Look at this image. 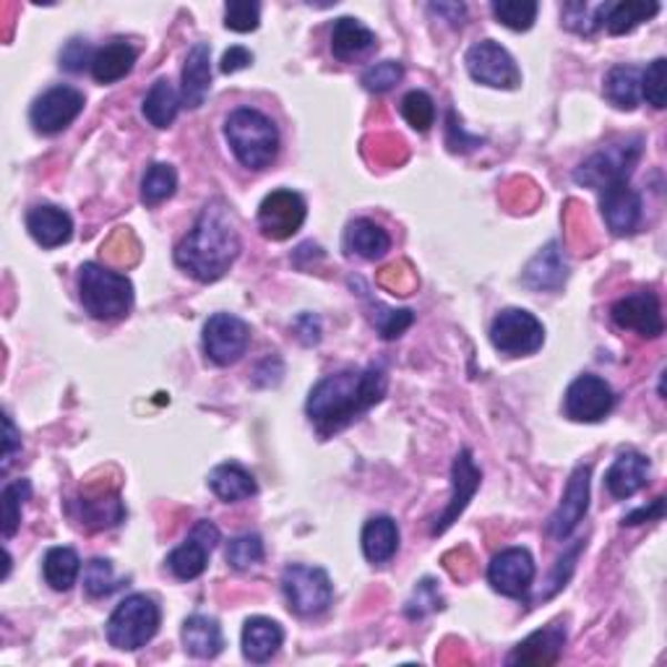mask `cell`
I'll return each instance as SVG.
<instances>
[{
	"label": "cell",
	"instance_id": "1",
	"mask_svg": "<svg viewBox=\"0 0 667 667\" xmlns=\"http://www.w3.org/2000/svg\"><path fill=\"white\" fill-rule=\"evenodd\" d=\"M388 386L386 371L381 365H368L363 371H340L321 378L311 388L305 412L321 436H334L363 417L365 412L384 400Z\"/></svg>",
	"mask_w": 667,
	"mask_h": 667
},
{
	"label": "cell",
	"instance_id": "2",
	"mask_svg": "<svg viewBox=\"0 0 667 667\" xmlns=\"http://www.w3.org/2000/svg\"><path fill=\"white\" fill-rule=\"evenodd\" d=\"M240 253V232L235 216L222 199L201 209L196 224L178 243L175 264L196 282H216L230 272Z\"/></svg>",
	"mask_w": 667,
	"mask_h": 667
},
{
	"label": "cell",
	"instance_id": "3",
	"mask_svg": "<svg viewBox=\"0 0 667 667\" xmlns=\"http://www.w3.org/2000/svg\"><path fill=\"white\" fill-rule=\"evenodd\" d=\"M224 137L238 162L249 170H266L280 154V131L274 120L253 108H240L224 123Z\"/></svg>",
	"mask_w": 667,
	"mask_h": 667
},
{
	"label": "cell",
	"instance_id": "4",
	"mask_svg": "<svg viewBox=\"0 0 667 667\" xmlns=\"http://www.w3.org/2000/svg\"><path fill=\"white\" fill-rule=\"evenodd\" d=\"M79 297L92 319L120 321L133 309V284L108 266L84 264L79 269Z\"/></svg>",
	"mask_w": 667,
	"mask_h": 667
},
{
	"label": "cell",
	"instance_id": "5",
	"mask_svg": "<svg viewBox=\"0 0 667 667\" xmlns=\"http://www.w3.org/2000/svg\"><path fill=\"white\" fill-rule=\"evenodd\" d=\"M162 610L154 597L149 595H131L112 610L108 620V641L110 647L120 651H137L146 647L160 631Z\"/></svg>",
	"mask_w": 667,
	"mask_h": 667
},
{
	"label": "cell",
	"instance_id": "6",
	"mask_svg": "<svg viewBox=\"0 0 667 667\" xmlns=\"http://www.w3.org/2000/svg\"><path fill=\"white\" fill-rule=\"evenodd\" d=\"M644 139L641 137H628L613 144L603 146L595 152L589 160H584L579 168L574 170V180L587 189L605 191L608 185L626 183L631 178V172L641 160Z\"/></svg>",
	"mask_w": 667,
	"mask_h": 667
},
{
	"label": "cell",
	"instance_id": "7",
	"mask_svg": "<svg viewBox=\"0 0 667 667\" xmlns=\"http://www.w3.org/2000/svg\"><path fill=\"white\" fill-rule=\"evenodd\" d=\"M282 592L287 608L300 618L321 616L334 599V584L324 568L305 564H290L284 568Z\"/></svg>",
	"mask_w": 667,
	"mask_h": 667
},
{
	"label": "cell",
	"instance_id": "8",
	"mask_svg": "<svg viewBox=\"0 0 667 667\" xmlns=\"http://www.w3.org/2000/svg\"><path fill=\"white\" fill-rule=\"evenodd\" d=\"M491 342L493 347L508 357L535 355L545 344V326L529 311L506 309L493 319Z\"/></svg>",
	"mask_w": 667,
	"mask_h": 667
},
{
	"label": "cell",
	"instance_id": "9",
	"mask_svg": "<svg viewBox=\"0 0 667 667\" xmlns=\"http://www.w3.org/2000/svg\"><path fill=\"white\" fill-rule=\"evenodd\" d=\"M467 71L477 84L493 89H516L522 84V71L512 52L498 42L483 40L467 50Z\"/></svg>",
	"mask_w": 667,
	"mask_h": 667
},
{
	"label": "cell",
	"instance_id": "10",
	"mask_svg": "<svg viewBox=\"0 0 667 667\" xmlns=\"http://www.w3.org/2000/svg\"><path fill=\"white\" fill-rule=\"evenodd\" d=\"M84 110V94L73 87H52L42 97H37L29 120H32L34 131L42 137H55L63 133Z\"/></svg>",
	"mask_w": 667,
	"mask_h": 667
},
{
	"label": "cell",
	"instance_id": "11",
	"mask_svg": "<svg viewBox=\"0 0 667 667\" xmlns=\"http://www.w3.org/2000/svg\"><path fill=\"white\" fill-rule=\"evenodd\" d=\"M305 216H309L305 199L290 189H280V191H272L264 201H261L259 230L264 238L280 243V240H290L300 228H303Z\"/></svg>",
	"mask_w": 667,
	"mask_h": 667
},
{
	"label": "cell",
	"instance_id": "12",
	"mask_svg": "<svg viewBox=\"0 0 667 667\" xmlns=\"http://www.w3.org/2000/svg\"><path fill=\"white\" fill-rule=\"evenodd\" d=\"M251 344V326L232 313H214L204 324V352L214 365H232Z\"/></svg>",
	"mask_w": 667,
	"mask_h": 667
},
{
	"label": "cell",
	"instance_id": "13",
	"mask_svg": "<svg viewBox=\"0 0 667 667\" xmlns=\"http://www.w3.org/2000/svg\"><path fill=\"white\" fill-rule=\"evenodd\" d=\"M616 407V392L605 378L579 376L572 381L564 396V412L574 423H599Z\"/></svg>",
	"mask_w": 667,
	"mask_h": 667
},
{
	"label": "cell",
	"instance_id": "14",
	"mask_svg": "<svg viewBox=\"0 0 667 667\" xmlns=\"http://www.w3.org/2000/svg\"><path fill=\"white\" fill-rule=\"evenodd\" d=\"M610 316L618 329L639 334L644 340H657L665 332L663 305H659V297L651 290H639L620 297L610 309Z\"/></svg>",
	"mask_w": 667,
	"mask_h": 667
},
{
	"label": "cell",
	"instance_id": "15",
	"mask_svg": "<svg viewBox=\"0 0 667 667\" xmlns=\"http://www.w3.org/2000/svg\"><path fill=\"white\" fill-rule=\"evenodd\" d=\"M216 543H220V529H216V524L209 519L196 522V527L183 539V545H178L168 556V568L180 582L199 579V576L206 572L209 556H212Z\"/></svg>",
	"mask_w": 667,
	"mask_h": 667
},
{
	"label": "cell",
	"instance_id": "16",
	"mask_svg": "<svg viewBox=\"0 0 667 667\" xmlns=\"http://www.w3.org/2000/svg\"><path fill=\"white\" fill-rule=\"evenodd\" d=\"M535 582V558L527 548L501 550L488 566V584L498 595L519 599L529 592Z\"/></svg>",
	"mask_w": 667,
	"mask_h": 667
},
{
	"label": "cell",
	"instance_id": "17",
	"mask_svg": "<svg viewBox=\"0 0 667 667\" xmlns=\"http://www.w3.org/2000/svg\"><path fill=\"white\" fill-rule=\"evenodd\" d=\"M589 464H579L568 477L566 493L560 504L548 519V535L553 539H566L572 532L579 527L584 516L589 512Z\"/></svg>",
	"mask_w": 667,
	"mask_h": 667
},
{
	"label": "cell",
	"instance_id": "18",
	"mask_svg": "<svg viewBox=\"0 0 667 667\" xmlns=\"http://www.w3.org/2000/svg\"><path fill=\"white\" fill-rule=\"evenodd\" d=\"M479 479H483V472L472 459L469 448H462L456 454L454 467H452V501H448L446 512L438 516L436 524H433V535H444V532L452 527V524L459 519L464 514V508L469 506V501L475 498V493L479 488Z\"/></svg>",
	"mask_w": 667,
	"mask_h": 667
},
{
	"label": "cell",
	"instance_id": "19",
	"mask_svg": "<svg viewBox=\"0 0 667 667\" xmlns=\"http://www.w3.org/2000/svg\"><path fill=\"white\" fill-rule=\"evenodd\" d=\"M599 209L613 235H631L641 222V196L628 185V180L599 191Z\"/></svg>",
	"mask_w": 667,
	"mask_h": 667
},
{
	"label": "cell",
	"instance_id": "20",
	"mask_svg": "<svg viewBox=\"0 0 667 667\" xmlns=\"http://www.w3.org/2000/svg\"><path fill=\"white\" fill-rule=\"evenodd\" d=\"M568 631L564 620L539 628L529 634L522 644H516L512 655L506 657L508 665H556L564 655Z\"/></svg>",
	"mask_w": 667,
	"mask_h": 667
},
{
	"label": "cell",
	"instance_id": "21",
	"mask_svg": "<svg viewBox=\"0 0 667 667\" xmlns=\"http://www.w3.org/2000/svg\"><path fill=\"white\" fill-rule=\"evenodd\" d=\"M71 512L81 527L92 532L112 529L118 527L120 522H125V504L115 491L84 493V496L73 501Z\"/></svg>",
	"mask_w": 667,
	"mask_h": 667
},
{
	"label": "cell",
	"instance_id": "22",
	"mask_svg": "<svg viewBox=\"0 0 667 667\" xmlns=\"http://www.w3.org/2000/svg\"><path fill=\"white\" fill-rule=\"evenodd\" d=\"M209 89H212V48L206 42H196L185 55L180 102L183 108L199 110L206 102Z\"/></svg>",
	"mask_w": 667,
	"mask_h": 667
},
{
	"label": "cell",
	"instance_id": "23",
	"mask_svg": "<svg viewBox=\"0 0 667 667\" xmlns=\"http://www.w3.org/2000/svg\"><path fill=\"white\" fill-rule=\"evenodd\" d=\"M649 475H651V464L647 456L636 452H624L610 464L608 475H605V485H608V493L613 498L626 501L636 496L641 488H647Z\"/></svg>",
	"mask_w": 667,
	"mask_h": 667
},
{
	"label": "cell",
	"instance_id": "24",
	"mask_svg": "<svg viewBox=\"0 0 667 667\" xmlns=\"http://www.w3.org/2000/svg\"><path fill=\"white\" fill-rule=\"evenodd\" d=\"M27 230L29 235L34 238L37 245H42V249H58V245H65L71 240L73 220L63 209L52 204H40L29 209Z\"/></svg>",
	"mask_w": 667,
	"mask_h": 667
},
{
	"label": "cell",
	"instance_id": "25",
	"mask_svg": "<svg viewBox=\"0 0 667 667\" xmlns=\"http://www.w3.org/2000/svg\"><path fill=\"white\" fill-rule=\"evenodd\" d=\"M566 276H568V269H566L564 256H560L558 243H548L535 259L529 261L527 269H524L522 282L527 284L529 290L556 292L564 287Z\"/></svg>",
	"mask_w": 667,
	"mask_h": 667
},
{
	"label": "cell",
	"instance_id": "26",
	"mask_svg": "<svg viewBox=\"0 0 667 667\" xmlns=\"http://www.w3.org/2000/svg\"><path fill=\"white\" fill-rule=\"evenodd\" d=\"M206 483L214 496L222 498L224 504H240V501H249L259 493L256 477L235 462H224L220 467H214L209 472Z\"/></svg>",
	"mask_w": 667,
	"mask_h": 667
},
{
	"label": "cell",
	"instance_id": "27",
	"mask_svg": "<svg viewBox=\"0 0 667 667\" xmlns=\"http://www.w3.org/2000/svg\"><path fill=\"white\" fill-rule=\"evenodd\" d=\"M284 641V631L282 626L272 618L256 616L249 618L243 626V655L251 663L264 665L272 659L276 651H280Z\"/></svg>",
	"mask_w": 667,
	"mask_h": 667
},
{
	"label": "cell",
	"instance_id": "28",
	"mask_svg": "<svg viewBox=\"0 0 667 667\" xmlns=\"http://www.w3.org/2000/svg\"><path fill=\"white\" fill-rule=\"evenodd\" d=\"M139 52L133 50V44L115 40L110 44H104L94 52L92 60V77L97 84H115V81L125 79L137 65Z\"/></svg>",
	"mask_w": 667,
	"mask_h": 667
},
{
	"label": "cell",
	"instance_id": "29",
	"mask_svg": "<svg viewBox=\"0 0 667 667\" xmlns=\"http://www.w3.org/2000/svg\"><path fill=\"white\" fill-rule=\"evenodd\" d=\"M363 553L371 564H388L400 550V527L392 516H373L363 527Z\"/></svg>",
	"mask_w": 667,
	"mask_h": 667
},
{
	"label": "cell",
	"instance_id": "30",
	"mask_svg": "<svg viewBox=\"0 0 667 667\" xmlns=\"http://www.w3.org/2000/svg\"><path fill=\"white\" fill-rule=\"evenodd\" d=\"M183 647L196 659H214L224 649L222 626L216 618L191 616L183 624Z\"/></svg>",
	"mask_w": 667,
	"mask_h": 667
},
{
	"label": "cell",
	"instance_id": "31",
	"mask_svg": "<svg viewBox=\"0 0 667 667\" xmlns=\"http://www.w3.org/2000/svg\"><path fill=\"white\" fill-rule=\"evenodd\" d=\"M344 249L347 253H355L360 259L376 261L381 256H386L388 249H392V238L384 228H378L376 222L371 220H355L350 222L347 232H344Z\"/></svg>",
	"mask_w": 667,
	"mask_h": 667
},
{
	"label": "cell",
	"instance_id": "32",
	"mask_svg": "<svg viewBox=\"0 0 667 667\" xmlns=\"http://www.w3.org/2000/svg\"><path fill=\"white\" fill-rule=\"evenodd\" d=\"M373 44H376V34H373L363 21L352 17H342L332 29V52L342 63L360 58L363 52H368Z\"/></svg>",
	"mask_w": 667,
	"mask_h": 667
},
{
	"label": "cell",
	"instance_id": "33",
	"mask_svg": "<svg viewBox=\"0 0 667 667\" xmlns=\"http://www.w3.org/2000/svg\"><path fill=\"white\" fill-rule=\"evenodd\" d=\"M605 100L618 110H636L641 100V71L634 65H613L605 77Z\"/></svg>",
	"mask_w": 667,
	"mask_h": 667
},
{
	"label": "cell",
	"instance_id": "34",
	"mask_svg": "<svg viewBox=\"0 0 667 667\" xmlns=\"http://www.w3.org/2000/svg\"><path fill=\"white\" fill-rule=\"evenodd\" d=\"M180 104L183 102H180V94L172 89L170 81L160 79L154 81L152 89H149L141 110H144V118L154 125V129H170V125L175 123Z\"/></svg>",
	"mask_w": 667,
	"mask_h": 667
},
{
	"label": "cell",
	"instance_id": "35",
	"mask_svg": "<svg viewBox=\"0 0 667 667\" xmlns=\"http://www.w3.org/2000/svg\"><path fill=\"white\" fill-rule=\"evenodd\" d=\"M44 582L55 592H69L81 574L79 553L73 548H50L42 560Z\"/></svg>",
	"mask_w": 667,
	"mask_h": 667
},
{
	"label": "cell",
	"instance_id": "36",
	"mask_svg": "<svg viewBox=\"0 0 667 667\" xmlns=\"http://www.w3.org/2000/svg\"><path fill=\"white\" fill-rule=\"evenodd\" d=\"M659 13V3H641V0H626V3H610L608 13H605V24L610 34H628L636 27L649 21Z\"/></svg>",
	"mask_w": 667,
	"mask_h": 667
},
{
	"label": "cell",
	"instance_id": "37",
	"mask_svg": "<svg viewBox=\"0 0 667 667\" xmlns=\"http://www.w3.org/2000/svg\"><path fill=\"white\" fill-rule=\"evenodd\" d=\"M178 189V172L172 164L154 162L149 164L141 180V201L146 206H160L162 201L172 199V193Z\"/></svg>",
	"mask_w": 667,
	"mask_h": 667
},
{
	"label": "cell",
	"instance_id": "38",
	"mask_svg": "<svg viewBox=\"0 0 667 667\" xmlns=\"http://www.w3.org/2000/svg\"><path fill=\"white\" fill-rule=\"evenodd\" d=\"M491 9L498 24L514 29V32H527L535 24L539 6L535 0H496Z\"/></svg>",
	"mask_w": 667,
	"mask_h": 667
},
{
	"label": "cell",
	"instance_id": "39",
	"mask_svg": "<svg viewBox=\"0 0 667 667\" xmlns=\"http://www.w3.org/2000/svg\"><path fill=\"white\" fill-rule=\"evenodd\" d=\"M32 496V485L29 479H13L3 488V537L11 539L19 532L21 524V512H24V504Z\"/></svg>",
	"mask_w": 667,
	"mask_h": 667
},
{
	"label": "cell",
	"instance_id": "40",
	"mask_svg": "<svg viewBox=\"0 0 667 667\" xmlns=\"http://www.w3.org/2000/svg\"><path fill=\"white\" fill-rule=\"evenodd\" d=\"M224 558H228V564L235 568V572H245V568L256 566L264 560V539H261V535H256V532H249V535L230 539Z\"/></svg>",
	"mask_w": 667,
	"mask_h": 667
},
{
	"label": "cell",
	"instance_id": "41",
	"mask_svg": "<svg viewBox=\"0 0 667 667\" xmlns=\"http://www.w3.org/2000/svg\"><path fill=\"white\" fill-rule=\"evenodd\" d=\"M610 3H599L592 9L587 3H568L564 9V24L576 34H595L599 27L605 24V13H608Z\"/></svg>",
	"mask_w": 667,
	"mask_h": 667
},
{
	"label": "cell",
	"instance_id": "42",
	"mask_svg": "<svg viewBox=\"0 0 667 667\" xmlns=\"http://www.w3.org/2000/svg\"><path fill=\"white\" fill-rule=\"evenodd\" d=\"M402 118L407 120L412 129L425 133L431 131V125L436 123V104H433L431 94L423 89H415L402 100Z\"/></svg>",
	"mask_w": 667,
	"mask_h": 667
},
{
	"label": "cell",
	"instance_id": "43",
	"mask_svg": "<svg viewBox=\"0 0 667 667\" xmlns=\"http://www.w3.org/2000/svg\"><path fill=\"white\" fill-rule=\"evenodd\" d=\"M259 21L261 6L253 3V0H230V3L224 6V27H228L230 32H256Z\"/></svg>",
	"mask_w": 667,
	"mask_h": 667
},
{
	"label": "cell",
	"instance_id": "44",
	"mask_svg": "<svg viewBox=\"0 0 667 667\" xmlns=\"http://www.w3.org/2000/svg\"><path fill=\"white\" fill-rule=\"evenodd\" d=\"M667 60L657 58L651 60L649 69L641 73V97L651 108L663 110L667 104Z\"/></svg>",
	"mask_w": 667,
	"mask_h": 667
},
{
	"label": "cell",
	"instance_id": "45",
	"mask_svg": "<svg viewBox=\"0 0 667 667\" xmlns=\"http://www.w3.org/2000/svg\"><path fill=\"white\" fill-rule=\"evenodd\" d=\"M402 77H404L402 63H396V60H381V63L371 65V69L363 73V87L368 89V92L384 94L388 89L400 84Z\"/></svg>",
	"mask_w": 667,
	"mask_h": 667
},
{
	"label": "cell",
	"instance_id": "46",
	"mask_svg": "<svg viewBox=\"0 0 667 667\" xmlns=\"http://www.w3.org/2000/svg\"><path fill=\"white\" fill-rule=\"evenodd\" d=\"M84 589L89 597H104L112 589H118L115 574H112V564L104 558L89 560L84 568Z\"/></svg>",
	"mask_w": 667,
	"mask_h": 667
},
{
	"label": "cell",
	"instance_id": "47",
	"mask_svg": "<svg viewBox=\"0 0 667 667\" xmlns=\"http://www.w3.org/2000/svg\"><path fill=\"white\" fill-rule=\"evenodd\" d=\"M376 309L381 313H376L373 321H376L378 332L384 340H400V336L412 326V321H415V313L407 309L394 311V309H384V305H378V303H376Z\"/></svg>",
	"mask_w": 667,
	"mask_h": 667
},
{
	"label": "cell",
	"instance_id": "48",
	"mask_svg": "<svg viewBox=\"0 0 667 667\" xmlns=\"http://www.w3.org/2000/svg\"><path fill=\"white\" fill-rule=\"evenodd\" d=\"M92 48L84 40H71L65 44L63 52H60V69L71 71V73H81L84 71V65L92 69Z\"/></svg>",
	"mask_w": 667,
	"mask_h": 667
},
{
	"label": "cell",
	"instance_id": "49",
	"mask_svg": "<svg viewBox=\"0 0 667 667\" xmlns=\"http://www.w3.org/2000/svg\"><path fill=\"white\" fill-rule=\"evenodd\" d=\"M436 608H441V597H438L436 587H433V582L431 579L420 582L415 589V599L410 603V616L420 618V616H425L428 610H436Z\"/></svg>",
	"mask_w": 667,
	"mask_h": 667
},
{
	"label": "cell",
	"instance_id": "50",
	"mask_svg": "<svg viewBox=\"0 0 667 667\" xmlns=\"http://www.w3.org/2000/svg\"><path fill=\"white\" fill-rule=\"evenodd\" d=\"M3 428H6V438H3V464H0V469L9 472L13 456L21 452V433L17 431V425H13L9 412L3 415Z\"/></svg>",
	"mask_w": 667,
	"mask_h": 667
},
{
	"label": "cell",
	"instance_id": "51",
	"mask_svg": "<svg viewBox=\"0 0 667 667\" xmlns=\"http://www.w3.org/2000/svg\"><path fill=\"white\" fill-rule=\"evenodd\" d=\"M253 63V52L240 48V44H235V48H230L228 52L222 55V73H238L243 69H249V65Z\"/></svg>",
	"mask_w": 667,
	"mask_h": 667
},
{
	"label": "cell",
	"instance_id": "52",
	"mask_svg": "<svg viewBox=\"0 0 667 667\" xmlns=\"http://www.w3.org/2000/svg\"><path fill=\"white\" fill-rule=\"evenodd\" d=\"M665 516V498L659 496L651 501V506H641L636 508V512H631L628 516H624V524H628V527H634V524H644V522H659Z\"/></svg>",
	"mask_w": 667,
	"mask_h": 667
},
{
	"label": "cell",
	"instance_id": "53",
	"mask_svg": "<svg viewBox=\"0 0 667 667\" xmlns=\"http://www.w3.org/2000/svg\"><path fill=\"white\" fill-rule=\"evenodd\" d=\"M433 13H446V17H452L448 21H452L454 27H462V19H464V6L462 3H438V6H431Z\"/></svg>",
	"mask_w": 667,
	"mask_h": 667
}]
</instances>
